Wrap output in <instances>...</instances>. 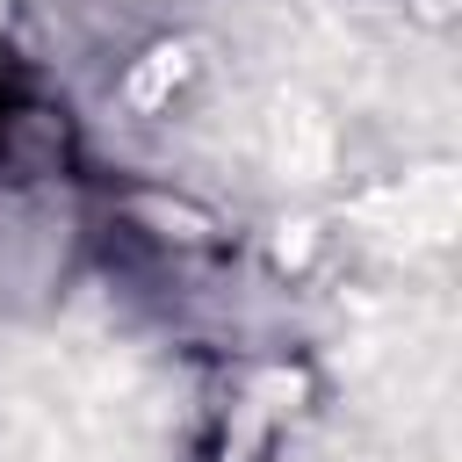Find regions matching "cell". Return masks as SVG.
<instances>
[{
	"mask_svg": "<svg viewBox=\"0 0 462 462\" xmlns=\"http://www.w3.org/2000/svg\"><path fill=\"white\" fill-rule=\"evenodd\" d=\"M0 152H7L14 166H29V173H51V166H65L72 130H65V116H58V108L22 101V108H7V116H0Z\"/></svg>",
	"mask_w": 462,
	"mask_h": 462,
	"instance_id": "cell-1",
	"label": "cell"
},
{
	"mask_svg": "<svg viewBox=\"0 0 462 462\" xmlns=\"http://www.w3.org/2000/svg\"><path fill=\"white\" fill-rule=\"evenodd\" d=\"M130 224L152 231V238H166V245H217V238H224L217 209H202V202H188V195H159V188L130 195Z\"/></svg>",
	"mask_w": 462,
	"mask_h": 462,
	"instance_id": "cell-2",
	"label": "cell"
}]
</instances>
